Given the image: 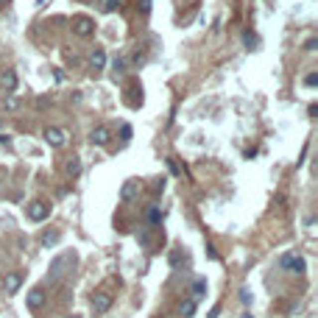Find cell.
I'll return each instance as SVG.
<instances>
[{
  "label": "cell",
  "mask_w": 318,
  "mask_h": 318,
  "mask_svg": "<svg viewBox=\"0 0 318 318\" xmlns=\"http://www.w3.org/2000/svg\"><path fill=\"white\" fill-rule=\"evenodd\" d=\"M73 34L81 36V39H90V36L95 34V22H92L90 17H76V20H73Z\"/></svg>",
  "instance_id": "obj_6"
},
{
  "label": "cell",
  "mask_w": 318,
  "mask_h": 318,
  "mask_svg": "<svg viewBox=\"0 0 318 318\" xmlns=\"http://www.w3.org/2000/svg\"><path fill=\"white\" fill-rule=\"evenodd\" d=\"M120 134H123V140H128V137H131V126H123Z\"/></svg>",
  "instance_id": "obj_23"
},
{
  "label": "cell",
  "mask_w": 318,
  "mask_h": 318,
  "mask_svg": "<svg viewBox=\"0 0 318 318\" xmlns=\"http://www.w3.org/2000/svg\"><path fill=\"white\" fill-rule=\"evenodd\" d=\"M240 318H254V316H248V313H246V316H240Z\"/></svg>",
  "instance_id": "obj_27"
},
{
  "label": "cell",
  "mask_w": 318,
  "mask_h": 318,
  "mask_svg": "<svg viewBox=\"0 0 318 318\" xmlns=\"http://www.w3.org/2000/svg\"><path fill=\"white\" fill-rule=\"evenodd\" d=\"M279 265L285 271H290V274H304V268H307L304 257H299V254H282L279 257Z\"/></svg>",
  "instance_id": "obj_3"
},
{
  "label": "cell",
  "mask_w": 318,
  "mask_h": 318,
  "mask_svg": "<svg viewBox=\"0 0 318 318\" xmlns=\"http://www.w3.org/2000/svg\"><path fill=\"white\" fill-rule=\"evenodd\" d=\"M204 290H207V282L204 279H196V285H193V299L198 302V299L204 296Z\"/></svg>",
  "instance_id": "obj_16"
},
{
  "label": "cell",
  "mask_w": 318,
  "mask_h": 318,
  "mask_svg": "<svg viewBox=\"0 0 318 318\" xmlns=\"http://www.w3.org/2000/svg\"><path fill=\"white\" fill-rule=\"evenodd\" d=\"M112 67H114V76H123V73H126V59H123V56H117V59H114V64H112Z\"/></svg>",
  "instance_id": "obj_18"
},
{
  "label": "cell",
  "mask_w": 318,
  "mask_h": 318,
  "mask_svg": "<svg viewBox=\"0 0 318 318\" xmlns=\"http://www.w3.org/2000/svg\"><path fill=\"white\" fill-rule=\"evenodd\" d=\"M240 302H243V304H248V302H251V290H246V288L240 290Z\"/></svg>",
  "instance_id": "obj_22"
},
{
  "label": "cell",
  "mask_w": 318,
  "mask_h": 318,
  "mask_svg": "<svg viewBox=\"0 0 318 318\" xmlns=\"http://www.w3.org/2000/svg\"><path fill=\"white\" fill-rule=\"evenodd\" d=\"M318 84V73H307L304 76V87H316Z\"/></svg>",
  "instance_id": "obj_19"
},
{
  "label": "cell",
  "mask_w": 318,
  "mask_h": 318,
  "mask_svg": "<svg viewBox=\"0 0 318 318\" xmlns=\"http://www.w3.org/2000/svg\"><path fill=\"white\" fill-rule=\"evenodd\" d=\"M140 190H142L140 179H128V182H123V187H120V201H134V198H140Z\"/></svg>",
  "instance_id": "obj_8"
},
{
  "label": "cell",
  "mask_w": 318,
  "mask_h": 318,
  "mask_svg": "<svg viewBox=\"0 0 318 318\" xmlns=\"http://www.w3.org/2000/svg\"><path fill=\"white\" fill-rule=\"evenodd\" d=\"M64 173H67V176H73V179H76L78 173H81V159H78V156H70V159L64 162Z\"/></svg>",
  "instance_id": "obj_13"
},
{
  "label": "cell",
  "mask_w": 318,
  "mask_h": 318,
  "mask_svg": "<svg viewBox=\"0 0 318 318\" xmlns=\"http://www.w3.org/2000/svg\"><path fill=\"white\" fill-rule=\"evenodd\" d=\"M6 109H8V112H14V109H20V98H17L14 92H8V95H6Z\"/></svg>",
  "instance_id": "obj_17"
},
{
  "label": "cell",
  "mask_w": 318,
  "mask_h": 318,
  "mask_svg": "<svg viewBox=\"0 0 318 318\" xmlns=\"http://www.w3.org/2000/svg\"><path fill=\"white\" fill-rule=\"evenodd\" d=\"M196 299H184V302H182V307H179V313H182V318H193V313H196Z\"/></svg>",
  "instance_id": "obj_14"
},
{
  "label": "cell",
  "mask_w": 318,
  "mask_h": 318,
  "mask_svg": "<svg viewBox=\"0 0 318 318\" xmlns=\"http://www.w3.org/2000/svg\"><path fill=\"white\" fill-rule=\"evenodd\" d=\"M8 142H11V140H8V137L3 134V131H0V145H8Z\"/></svg>",
  "instance_id": "obj_25"
},
{
  "label": "cell",
  "mask_w": 318,
  "mask_h": 318,
  "mask_svg": "<svg viewBox=\"0 0 318 318\" xmlns=\"http://www.w3.org/2000/svg\"><path fill=\"white\" fill-rule=\"evenodd\" d=\"M20 288H22V274L20 271H8V274H3V290H6V296H14Z\"/></svg>",
  "instance_id": "obj_7"
},
{
  "label": "cell",
  "mask_w": 318,
  "mask_h": 318,
  "mask_svg": "<svg viewBox=\"0 0 318 318\" xmlns=\"http://www.w3.org/2000/svg\"><path fill=\"white\" fill-rule=\"evenodd\" d=\"M45 302H48V293H45L42 288H34L28 293V299H25V307H28V310H42Z\"/></svg>",
  "instance_id": "obj_9"
},
{
  "label": "cell",
  "mask_w": 318,
  "mask_h": 318,
  "mask_svg": "<svg viewBox=\"0 0 318 318\" xmlns=\"http://www.w3.org/2000/svg\"><path fill=\"white\" fill-rule=\"evenodd\" d=\"M304 50H310V53H313V50H318V39H316V36H313V39H307V42H304Z\"/></svg>",
  "instance_id": "obj_21"
},
{
  "label": "cell",
  "mask_w": 318,
  "mask_h": 318,
  "mask_svg": "<svg viewBox=\"0 0 318 318\" xmlns=\"http://www.w3.org/2000/svg\"><path fill=\"white\" fill-rule=\"evenodd\" d=\"M59 237H62L59 232H45L39 243H42V248H50V246H56V243H59Z\"/></svg>",
  "instance_id": "obj_15"
},
{
  "label": "cell",
  "mask_w": 318,
  "mask_h": 318,
  "mask_svg": "<svg viewBox=\"0 0 318 318\" xmlns=\"http://www.w3.org/2000/svg\"><path fill=\"white\" fill-rule=\"evenodd\" d=\"M90 67H92V70H104V67H106V50L104 48H92Z\"/></svg>",
  "instance_id": "obj_12"
},
{
  "label": "cell",
  "mask_w": 318,
  "mask_h": 318,
  "mask_svg": "<svg viewBox=\"0 0 318 318\" xmlns=\"http://www.w3.org/2000/svg\"><path fill=\"white\" fill-rule=\"evenodd\" d=\"M73 262H76V254H59L56 260L50 262V274H48V279H53V282H56V279H62L64 274H67V265H73Z\"/></svg>",
  "instance_id": "obj_2"
},
{
  "label": "cell",
  "mask_w": 318,
  "mask_h": 318,
  "mask_svg": "<svg viewBox=\"0 0 318 318\" xmlns=\"http://www.w3.org/2000/svg\"><path fill=\"white\" fill-rule=\"evenodd\" d=\"M117 3H120V0H106V11H112V8L117 6Z\"/></svg>",
  "instance_id": "obj_24"
},
{
  "label": "cell",
  "mask_w": 318,
  "mask_h": 318,
  "mask_svg": "<svg viewBox=\"0 0 318 318\" xmlns=\"http://www.w3.org/2000/svg\"><path fill=\"white\" fill-rule=\"evenodd\" d=\"M109 140H112V131H109L106 126H95L90 131V142H92V145H98V148L109 145Z\"/></svg>",
  "instance_id": "obj_10"
},
{
  "label": "cell",
  "mask_w": 318,
  "mask_h": 318,
  "mask_svg": "<svg viewBox=\"0 0 318 318\" xmlns=\"http://www.w3.org/2000/svg\"><path fill=\"white\" fill-rule=\"evenodd\" d=\"M0 128H3V117H0Z\"/></svg>",
  "instance_id": "obj_28"
},
{
  "label": "cell",
  "mask_w": 318,
  "mask_h": 318,
  "mask_svg": "<svg viewBox=\"0 0 318 318\" xmlns=\"http://www.w3.org/2000/svg\"><path fill=\"white\" fill-rule=\"evenodd\" d=\"M159 218H162V215H159V210H156V207H151V210H148V220H151V223H159Z\"/></svg>",
  "instance_id": "obj_20"
},
{
  "label": "cell",
  "mask_w": 318,
  "mask_h": 318,
  "mask_svg": "<svg viewBox=\"0 0 318 318\" xmlns=\"http://www.w3.org/2000/svg\"><path fill=\"white\" fill-rule=\"evenodd\" d=\"M25 215H28V220H45L50 215V204L48 201H31L28 207H25Z\"/></svg>",
  "instance_id": "obj_4"
},
{
  "label": "cell",
  "mask_w": 318,
  "mask_h": 318,
  "mask_svg": "<svg viewBox=\"0 0 318 318\" xmlns=\"http://www.w3.org/2000/svg\"><path fill=\"white\" fill-rule=\"evenodd\" d=\"M45 142H48L50 148H64V145H67V134H64V128L48 126V128H45Z\"/></svg>",
  "instance_id": "obj_5"
},
{
  "label": "cell",
  "mask_w": 318,
  "mask_h": 318,
  "mask_svg": "<svg viewBox=\"0 0 318 318\" xmlns=\"http://www.w3.org/2000/svg\"><path fill=\"white\" fill-rule=\"evenodd\" d=\"M0 90L6 92V95L17 90V73L14 70H3L0 73Z\"/></svg>",
  "instance_id": "obj_11"
},
{
  "label": "cell",
  "mask_w": 318,
  "mask_h": 318,
  "mask_svg": "<svg viewBox=\"0 0 318 318\" xmlns=\"http://www.w3.org/2000/svg\"><path fill=\"white\" fill-rule=\"evenodd\" d=\"M64 318H81V316H78V313H70V316H64Z\"/></svg>",
  "instance_id": "obj_26"
},
{
  "label": "cell",
  "mask_w": 318,
  "mask_h": 318,
  "mask_svg": "<svg viewBox=\"0 0 318 318\" xmlns=\"http://www.w3.org/2000/svg\"><path fill=\"white\" fill-rule=\"evenodd\" d=\"M90 304H92V310H95V316H104V313L112 310L114 299H112V293H106V290H95L92 299H90Z\"/></svg>",
  "instance_id": "obj_1"
}]
</instances>
